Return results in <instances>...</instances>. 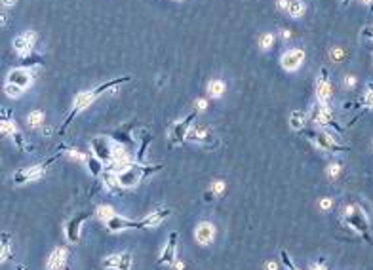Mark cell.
Wrapping results in <instances>:
<instances>
[{
  "instance_id": "6da1fadb",
  "label": "cell",
  "mask_w": 373,
  "mask_h": 270,
  "mask_svg": "<svg viewBox=\"0 0 373 270\" xmlns=\"http://www.w3.org/2000/svg\"><path fill=\"white\" fill-rule=\"evenodd\" d=\"M130 76H122V78H116V80H111V82H105V84H99L97 87H92V89H86V92H80L79 96L74 97V101H72V109H70L69 116L65 118V122H63V126H61V133L69 128V124L74 120V116H79L82 111H86L90 105H94L99 99V97L103 96L107 89H111V87H116L120 86V84H126V82H130Z\"/></svg>"
},
{
  "instance_id": "7a4b0ae2",
  "label": "cell",
  "mask_w": 373,
  "mask_h": 270,
  "mask_svg": "<svg viewBox=\"0 0 373 270\" xmlns=\"http://www.w3.org/2000/svg\"><path fill=\"white\" fill-rule=\"evenodd\" d=\"M162 166H143V164H130L128 167H124L118 171V183L120 189H133L137 187L141 181H145L148 175L160 171Z\"/></svg>"
},
{
  "instance_id": "3957f363",
  "label": "cell",
  "mask_w": 373,
  "mask_h": 270,
  "mask_svg": "<svg viewBox=\"0 0 373 270\" xmlns=\"http://www.w3.org/2000/svg\"><path fill=\"white\" fill-rule=\"evenodd\" d=\"M55 158H57V156L48 158L46 162H40V164H35V166L23 167V169L16 171V173H14V183H16V185H25V183H33V181H38V179H42L44 173L48 171L50 164H53V162H55Z\"/></svg>"
},
{
  "instance_id": "277c9868",
  "label": "cell",
  "mask_w": 373,
  "mask_h": 270,
  "mask_svg": "<svg viewBox=\"0 0 373 270\" xmlns=\"http://www.w3.org/2000/svg\"><path fill=\"white\" fill-rule=\"evenodd\" d=\"M343 215H345V221H347L348 227H352L356 232H360L362 236H365L367 242H371V238L367 234V219H365L364 211L356 206H348V208L343 209Z\"/></svg>"
},
{
  "instance_id": "5b68a950",
  "label": "cell",
  "mask_w": 373,
  "mask_h": 270,
  "mask_svg": "<svg viewBox=\"0 0 373 270\" xmlns=\"http://www.w3.org/2000/svg\"><path fill=\"white\" fill-rule=\"evenodd\" d=\"M90 147H92V154H96L103 164H111L113 160V147L114 141L105 137V135H97V137H92L90 139Z\"/></svg>"
},
{
  "instance_id": "8992f818",
  "label": "cell",
  "mask_w": 373,
  "mask_h": 270,
  "mask_svg": "<svg viewBox=\"0 0 373 270\" xmlns=\"http://www.w3.org/2000/svg\"><path fill=\"white\" fill-rule=\"evenodd\" d=\"M309 139L313 141L316 147L326 152H339V150H347V147L339 145L333 133L330 131H309Z\"/></svg>"
},
{
  "instance_id": "52a82bcc",
  "label": "cell",
  "mask_w": 373,
  "mask_h": 270,
  "mask_svg": "<svg viewBox=\"0 0 373 270\" xmlns=\"http://www.w3.org/2000/svg\"><path fill=\"white\" fill-rule=\"evenodd\" d=\"M196 114L198 113H191L189 116H185L183 120L172 124V128H170V135H168V137H170V141H172L174 147L181 145L183 141H187V135H189V131H191L192 120L196 118Z\"/></svg>"
},
{
  "instance_id": "ba28073f",
  "label": "cell",
  "mask_w": 373,
  "mask_h": 270,
  "mask_svg": "<svg viewBox=\"0 0 373 270\" xmlns=\"http://www.w3.org/2000/svg\"><path fill=\"white\" fill-rule=\"evenodd\" d=\"M105 228H107V232L116 234V232H124V230H131V228L141 230L143 225H141V221H131V219H126L122 215H114L113 219H109L105 223Z\"/></svg>"
},
{
  "instance_id": "9c48e42d",
  "label": "cell",
  "mask_w": 373,
  "mask_h": 270,
  "mask_svg": "<svg viewBox=\"0 0 373 270\" xmlns=\"http://www.w3.org/2000/svg\"><path fill=\"white\" fill-rule=\"evenodd\" d=\"M303 61H305V52L301 48H289V50L282 53V57H280V65H282V69L287 70V72L297 70L303 65Z\"/></svg>"
},
{
  "instance_id": "30bf717a",
  "label": "cell",
  "mask_w": 373,
  "mask_h": 270,
  "mask_svg": "<svg viewBox=\"0 0 373 270\" xmlns=\"http://www.w3.org/2000/svg\"><path fill=\"white\" fill-rule=\"evenodd\" d=\"M101 264L107 270H131L133 259L130 253H113V255H107Z\"/></svg>"
},
{
  "instance_id": "8fae6325",
  "label": "cell",
  "mask_w": 373,
  "mask_h": 270,
  "mask_svg": "<svg viewBox=\"0 0 373 270\" xmlns=\"http://www.w3.org/2000/svg\"><path fill=\"white\" fill-rule=\"evenodd\" d=\"M90 219V213H77L74 217H70V221L65 227V236L70 244H79L80 242V232H82V225Z\"/></svg>"
},
{
  "instance_id": "7c38bea8",
  "label": "cell",
  "mask_w": 373,
  "mask_h": 270,
  "mask_svg": "<svg viewBox=\"0 0 373 270\" xmlns=\"http://www.w3.org/2000/svg\"><path fill=\"white\" fill-rule=\"evenodd\" d=\"M33 80H35L33 70L27 69V67H18V69L10 70L6 82H10V84H16V86L23 87V89H29V87L33 86Z\"/></svg>"
},
{
  "instance_id": "4fadbf2b",
  "label": "cell",
  "mask_w": 373,
  "mask_h": 270,
  "mask_svg": "<svg viewBox=\"0 0 373 270\" xmlns=\"http://www.w3.org/2000/svg\"><path fill=\"white\" fill-rule=\"evenodd\" d=\"M177 261V232H170L164 249L158 257V264H174Z\"/></svg>"
},
{
  "instance_id": "5bb4252c",
  "label": "cell",
  "mask_w": 373,
  "mask_h": 270,
  "mask_svg": "<svg viewBox=\"0 0 373 270\" xmlns=\"http://www.w3.org/2000/svg\"><path fill=\"white\" fill-rule=\"evenodd\" d=\"M311 120L316 122L318 126H333V111L330 109V105L326 103H316L311 109Z\"/></svg>"
},
{
  "instance_id": "9a60e30c",
  "label": "cell",
  "mask_w": 373,
  "mask_h": 270,
  "mask_svg": "<svg viewBox=\"0 0 373 270\" xmlns=\"http://www.w3.org/2000/svg\"><path fill=\"white\" fill-rule=\"evenodd\" d=\"M331 94H333V89H331L330 78H328V70L322 69L320 76L316 80V99H318V103L328 105V101L331 99Z\"/></svg>"
},
{
  "instance_id": "2e32d148",
  "label": "cell",
  "mask_w": 373,
  "mask_h": 270,
  "mask_svg": "<svg viewBox=\"0 0 373 270\" xmlns=\"http://www.w3.org/2000/svg\"><path fill=\"white\" fill-rule=\"evenodd\" d=\"M187 141H194V143H202V145H211L213 141V133L208 126L204 124H192L191 131L187 135Z\"/></svg>"
},
{
  "instance_id": "e0dca14e",
  "label": "cell",
  "mask_w": 373,
  "mask_h": 270,
  "mask_svg": "<svg viewBox=\"0 0 373 270\" xmlns=\"http://www.w3.org/2000/svg\"><path fill=\"white\" fill-rule=\"evenodd\" d=\"M170 215H172V209L170 208L155 209V211H151V215H147L145 219H141V225H143V228H157V227H160Z\"/></svg>"
},
{
  "instance_id": "ac0fdd59",
  "label": "cell",
  "mask_w": 373,
  "mask_h": 270,
  "mask_svg": "<svg viewBox=\"0 0 373 270\" xmlns=\"http://www.w3.org/2000/svg\"><path fill=\"white\" fill-rule=\"evenodd\" d=\"M194 238L200 245H209L215 238V227L208 221H202L194 230Z\"/></svg>"
},
{
  "instance_id": "d6986e66",
  "label": "cell",
  "mask_w": 373,
  "mask_h": 270,
  "mask_svg": "<svg viewBox=\"0 0 373 270\" xmlns=\"http://www.w3.org/2000/svg\"><path fill=\"white\" fill-rule=\"evenodd\" d=\"M67 257H69V251L65 247H55L50 257H48V262H46V268L48 270H63L65 268V262H67Z\"/></svg>"
},
{
  "instance_id": "ffe728a7",
  "label": "cell",
  "mask_w": 373,
  "mask_h": 270,
  "mask_svg": "<svg viewBox=\"0 0 373 270\" xmlns=\"http://www.w3.org/2000/svg\"><path fill=\"white\" fill-rule=\"evenodd\" d=\"M12 44H14V52L18 53L21 59H27V57L31 55V52H33V48H35L23 35L16 36V38L12 40Z\"/></svg>"
},
{
  "instance_id": "44dd1931",
  "label": "cell",
  "mask_w": 373,
  "mask_h": 270,
  "mask_svg": "<svg viewBox=\"0 0 373 270\" xmlns=\"http://www.w3.org/2000/svg\"><path fill=\"white\" fill-rule=\"evenodd\" d=\"M101 181H103L107 191H116V189H120V183H118V171H114V169H111V167H105V171L101 173Z\"/></svg>"
},
{
  "instance_id": "7402d4cb",
  "label": "cell",
  "mask_w": 373,
  "mask_h": 270,
  "mask_svg": "<svg viewBox=\"0 0 373 270\" xmlns=\"http://www.w3.org/2000/svg\"><path fill=\"white\" fill-rule=\"evenodd\" d=\"M287 16L293 19H299L305 16V12H307V4H305L303 0H289V4H287Z\"/></svg>"
},
{
  "instance_id": "603a6c76",
  "label": "cell",
  "mask_w": 373,
  "mask_h": 270,
  "mask_svg": "<svg viewBox=\"0 0 373 270\" xmlns=\"http://www.w3.org/2000/svg\"><path fill=\"white\" fill-rule=\"evenodd\" d=\"M225 82L223 80H209L208 82V96L211 99H219V97L225 94Z\"/></svg>"
},
{
  "instance_id": "cb8c5ba5",
  "label": "cell",
  "mask_w": 373,
  "mask_h": 270,
  "mask_svg": "<svg viewBox=\"0 0 373 270\" xmlns=\"http://www.w3.org/2000/svg\"><path fill=\"white\" fill-rule=\"evenodd\" d=\"M86 166H88V169H90V173L94 175V177H99V175H101V173L105 171L103 162H101V160H99V158H97L96 154H92V156L88 158Z\"/></svg>"
},
{
  "instance_id": "d4e9b609",
  "label": "cell",
  "mask_w": 373,
  "mask_h": 270,
  "mask_svg": "<svg viewBox=\"0 0 373 270\" xmlns=\"http://www.w3.org/2000/svg\"><path fill=\"white\" fill-rule=\"evenodd\" d=\"M44 118H46L44 111L35 109V111H31V113L27 114V124H29V128H38V126L44 124Z\"/></svg>"
},
{
  "instance_id": "484cf974",
  "label": "cell",
  "mask_w": 373,
  "mask_h": 270,
  "mask_svg": "<svg viewBox=\"0 0 373 270\" xmlns=\"http://www.w3.org/2000/svg\"><path fill=\"white\" fill-rule=\"evenodd\" d=\"M0 130H2V135H6V137H16L19 131H18V126H16V122L14 120H10V118H4L2 122H0Z\"/></svg>"
},
{
  "instance_id": "4316f807",
  "label": "cell",
  "mask_w": 373,
  "mask_h": 270,
  "mask_svg": "<svg viewBox=\"0 0 373 270\" xmlns=\"http://www.w3.org/2000/svg\"><path fill=\"white\" fill-rule=\"evenodd\" d=\"M305 122H307V114H305L303 111H293L291 116H289V126H291L293 130H303Z\"/></svg>"
},
{
  "instance_id": "83f0119b",
  "label": "cell",
  "mask_w": 373,
  "mask_h": 270,
  "mask_svg": "<svg viewBox=\"0 0 373 270\" xmlns=\"http://www.w3.org/2000/svg\"><path fill=\"white\" fill-rule=\"evenodd\" d=\"M4 94L10 97V99H19V97L25 94V89L23 87L16 86V84H10V82H6L4 84Z\"/></svg>"
},
{
  "instance_id": "f1b7e54d",
  "label": "cell",
  "mask_w": 373,
  "mask_h": 270,
  "mask_svg": "<svg viewBox=\"0 0 373 270\" xmlns=\"http://www.w3.org/2000/svg\"><path fill=\"white\" fill-rule=\"evenodd\" d=\"M96 215H97V219H101L103 223H107V221H109V219H113L116 213H114V209L111 208V206H97Z\"/></svg>"
},
{
  "instance_id": "f546056e",
  "label": "cell",
  "mask_w": 373,
  "mask_h": 270,
  "mask_svg": "<svg viewBox=\"0 0 373 270\" xmlns=\"http://www.w3.org/2000/svg\"><path fill=\"white\" fill-rule=\"evenodd\" d=\"M274 42H276V35H272V33H265L259 40V48L263 50V52H267V50H270V48L274 46Z\"/></svg>"
},
{
  "instance_id": "4dcf8cb0",
  "label": "cell",
  "mask_w": 373,
  "mask_h": 270,
  "mask_svg": "<svg viewBox=\"0 0 373 270\" xmlns=\"http://www.w3.org/2000/svg\"><path fill=\"white\" fill-rule=\"evenodd\" d=\"M12 257V251H10V242H8V234L2 236V253H0V261L6 262Z\"/></svg>"
},
{
  "instance_id": "1f68e13d",
  "label": "cell",
  "mask_w": 373,
  "mask_h": 270,
  "mask_svg": "<svg viewBox=\"0 0 373 270\" xmlns=\"http://www.w3.org/2000/svg\"><path fill=\"white\" fill-rule=\"evenodd\" d=\"M280 257H282V262H284V266H286L287 270H299V268H297V266L293 264V261H291V257L287 255L286 249H282V251H280Z\"/></svg>"
},
{
  "instance_id": "d6a6232c",
  "label": "cell",
  "mask_w": 373,
  "mask_h": 270,
  "mask_svg": "<svg viewBox=\"0 0 373 270\" xmlns=\"http://www.w3.org/2000/svg\"><path fill=\"white\" fill-rule=\"evenodd\" d=\"M67 152H69V156H70V158H74V160H79V162H84V164H86L88 158H90L88 154H84V152H80L79 148H69Z\"/></svg>"
},
{
  "instance_id": "836d02e7",
  "label": "cell",
  "mask_w": 373,
  "mask_h": 270,
  "mask_svg": "<svg viewBox=\"0 0 373 270\" xmlns=\"http://www.w3.org/2000/svg\"><path fill=\"white\" fill-rule=\"evenodd\" d=\"M330 55H331V59H333V61H343V59H345V50H341V48H333V50H331V52H330Z\"/></svg>"
},
{
  "instance_id": "e575fe53",
  "label": "cell",
  "mask_w": 373,
  "mask_h": 270,
  "mask_svg": "<svg viewBox=\"0 0 373 270\" xmlns=\"http://www.w3.org/2000/svg\"><path fill=\"white\" fill-rule=\"evenodd\" d=\"M223 191H225V181H215L211 185V194L219 196V194H223Z\"/></svg>"
},
{
  "instance_id": "d590c367",
  "label": "cell",
  "mask_w": 373,
  "mask_h": 270,
  "mask_svg": "<svg viewBox=\"0 0 373 270\" xmlns=\"http://www.w3.org/2000/svg\"><path fill=\"white\" fill-rule=\"evenodd\" d=\"M339 171H341V164H337V162L328 166V177H337Z\"/></svg>"
},
{
  "instance_id": "8d00e7d4",
  "label": "cell",
  "mask_w": 373,
  "mask_h": 270,
  "mask_svg": "<svg viewBox=\"0 0 373 270\" xmlns=\"http://www.w3.org/2000/svg\"><path fill=\"white\" fill-rule=\"evenodd\" d=\"M364 103L365 107H369V109H373V86L365 92V96H364Z\"/></svg>"
},
{
  "instance_id": "74e56055",
  "label": "cell",
  "mask_w": 373,
  "mask_h": 270,
  "mask_svg": "<svg viewBox=\"0 0 373 270\" xmlns=\"http://www.w3.org/2000/svg\"><path fill=\"white\" fill-rule=\"evenodd\" d=\"M23 36H25L27 40L33 44V46L36 44V33H35V31H25V33H23Z\"/></svg>"
},
{
  "instance_id": "f35d334b",
  "label": "cell",
  "mask_w": 373,
  "mask_h": 270,
  "mask_svg": "<svg viewBox=\"0 0 373 270\" xmlns=\"http://www.w3.org/2000/svg\"><path fill=\"white\" fill-rule=\"evenodd\" d=\"M206 109H208V101H206V99H198V101H196V113L206 111Z\"/></svg>"
},
{
  "instance_id": "ab89813d",
  "label": "cell",
  "mask_w": 373,
  "mask_h": 270,
  "mask_svg": "<svg viewBox=\"0 0 373 270\" xmlns=\"http://www.w3.org/2000/svg\"><path fill=\"white\" fill-rule=\"evenodd\" d=\"M309 270H328V268H326L324 262H314V264H311V268Z\"/></svg>"
},
{
  "instance_id": "60d3db41",
  "label": "cell",
  "mask_w": 373,
  "mask_h": 270,
  "mask_svg": "<svg viewBox=\"0 0 373 270\" xmlns=\"http://www.w3.org/2000/svg\"><path fill=\"white\" fill-rule=\"evenodd\" d=\"M345 86L354 87L356 86V78H354V76H347V78H345Z\"/></svg>"
},
{
  "instance_id": "b9f144b4",
  "label": "cell",
  "mask_w": 373,
  "mask_h": 270,
  "mask_svg": "<svg viewBox=\"0 0 373 270\" xmlns=\"http://www.w3.org/2000/svg\"><path fill=\"white\" fill-rule=\"evenodd\" d=\"M18 4V0H2V6L4 8H12V6H16Z\"/></svg>"
},
{
  "instance_id": "7bdbcfd3",
  "label": "cell",
  "mask_w": 373,
  "mask_h": 270,
  "mask_svg": "<svg viewBox=\"0 0 373 270\" xmlns=\"http://www.w3.org/2000/svg\"><path fill=\"white\" fill-rule=\"evenodd\" d=\"M287 4H289L287 0H278V2H276V6L280 10H287Z\"/></svg>"
},
{
  "instance_id": "ee69618b",
  "label": "cell",
  "mask_w": 373,
  "mask_h": 270,
  "mask_svg": "<svg viewBox=\"0 0 373 270\" xmlns=\"http://www.w3.org/2000/svg\"><path fill=\"white\" fill-rule=\"evenodd\" d=\"M320 206H322V209L331 208V200H330V198H326V200H322V202H320Z\"/></svg>"
},
{
  "instance_id": "f6af8a7d",
  "label": "cell",
  "mask_w": 373,
  "mask_h": 270,
  "mask_svg": "<svg viewBox=\"0 0 373 270\" xmlns=\"http://www.w3.org/2000/svg\"><path fill=\"white\" fill-rule=\"evenodd\" d=\"M364 35L367 36V38H371V40H373V27H367V29L364 31Z\"/></svg>"
},
{
  "instance_id": "bcb514c9",
  "label": "cell",
  "mask_w": 373,
  "mask_h": 270,
  "mask_svg": "<svg viewBox=\"0 0 373 270\" xmlns=\"http://www.w3.org/2000/svg\"><path fill=\"white\" fill-rule=\"evenodd\" d=\"M289 36H291V35H289V31H282V38H284V40H286V38H289Z\"/></svg>"
},
{
  "instance_id": "7dc6e473",
  "label": "cell",
  "mask_w": 373,
  "mask_h": 270,
  "mask_svg": "<svg viewBox=\"0 0 373 270\" xmlns=\"http://www.w3.org/2000/svg\"><path fill=\"white\" fill-rule=\"evenodd\" d=\"M267 268H269V270H276V264H274V262H269V264H267Z\"/></svg>"
},
{
  "instance_id": "c3c4849f",
  "label": "cell",
  "mask_w": 373,
  "mask_h": 270,
  "mask_svg": "<svg viewBox=\"0 0 373 270\" xmlns=\"http://www.w3.org/2000/svg\"><path fill=\"white\" fill-rule=\"evenodd\" d=\"M360 2H364V4H371L373 0H360Z\"/></svg>"
},
{
  "instance_id": "681fc988",
  "label": "cell",
  "mask_w": 373,
  "mask_h": 270,
  "mask_svg": "<svg viewBox=\"0 0 373 270\" xmlns=\"http://www.w3.org/2000/svg\"><path fill=\"white\" fill-rule=\"evenodd\" d=\"M65 270H70V268H65Z\"/></svg>"
}]
</instances>
